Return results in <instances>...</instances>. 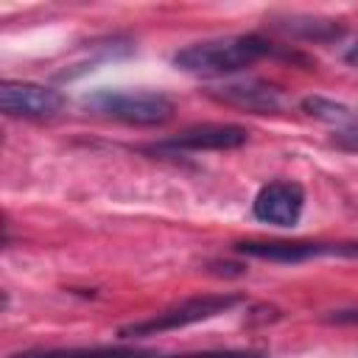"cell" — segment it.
I'll list each match as a JSON object with an SVG mask.
<instances>
[{
  "mask_svg": "<svg viewBox=\"0 0 358 358\" xmlns=\"http://www.w3.org/2000/svg\"><path fill=\"white\" fill-rule=\"evenodd\" d=\"M249 137L246 129L232 126V123H201V126H190L185 129L179 137L154 145L151 151L162 154V151H227V148H238L243 145Z\"/></svg>",
  "mask_w": 358,
  "mask_h": 358,
  "instance_id": "obj_7",
  "label": "cell"
},
{
  "mask_svg": "<svg viewBox=\"0 0 358 358\" xmlns=\"http://www.w3.org/2000/svg\"><path fill=\"white\" fill-rule=\"evenodd\" d=\"M305 207V193L296 182H268L257 190L252 213L257 221L271 227H296Z\"/></svg>",
  "mask_w": 358,
  "mask_h": 358,
  "instance_id": "obj_6",
  "label": "cell"
},
{
  "mask_svg": "<svg viewBox=\"0 0 358 358\" xmlns=\"http://www.w3.org/2000/svg\"><path fill=\"white\" fill-rule=\"evenodd\" d=\"M268 53H271V42H266L257 34H241V36L187 45L173 56V64L193 76H227L255 64Z\"/></svg>",
  "mask_w": 358,
  "mask_h": 358,
  "instance_id": "obj_1",
  "label": "cell"
},
{
  "mask_svg": "<svg viewBox=\"0 0 358 358\" xmlns=\"http://www.w3.org/2000/svg\"><path fill=\"white\" fill-rule=\"evenodd\" d=\"M11 358H157V355L131 347H92V350L76 347V350H28Z\"/></svg>",
  "mask_w": 358,
  "mask_h": 358,
  "instance_id": "obj_9",
  "label": "cell"
},
{
  "mask_svg": "<svg viewBox=\"0 0 358 358\" xmlns=\"http://www.w3.org/2000/svg\"><path fill=\"white\" fill-rule=\"evenodd\" d=\"M336 324H358V308H344V310H333L327 316Z\"/></svg>",
  "mask_w": 358,
  "mask_h": 358,
  "instance_id": "obj_13",
  "label": "cell"
},
{
  "mask_svg": "<svg viewBox=\"0 0 358 358\" xmlns=\"http://www.w3.org/2000/svg\"><path fill=\"white\" fill-rule=\"evenodd\" d=\"M84 106L131 126H159L173 117V101L154 90H98L84 98Z\"/></svg>",
  "mask_w": 358,
  "mask_h": 358,
  "instance_id": "obj_2",
  "label": "cell"
},
{
  "mask_svg": "<svg viewBox=\"0 0 358 358\" xmlns=\"http://www.w3.org/2000/svg\"><path fill=\"white\" fill-rule=\"evenodd\" d=\"M207 95L224 106H235L252 115H271L282 109V95L277 87L260 81V78H238L224 84H210Z\"/></svg>",
  "mask_w": 358,
  "mask_h": 358,
  "instance_id": "obj_5",
  "label": "cell"
},
{
  "mask_svg": "<svg viewBox=\"0 0 358 358\" xmlns=\"http://www.w3.org/2000/svg\"><path fill=\"white\" fill-rule=\"evenodd\" d=\"M333 143H336L338 148L358 151V117H355V123H350V126H344V129H336Z\"/></svg>",
  "mask_w": 358,
  "mask_h": 358,
  "instance_id": "obj_12",
  "label": "cell"
},
{
  "mask_svg": "<svg viewBox=\"0 0 358 358\" xmlns=\"http://www.w3.org/2000/svg\"><path fill=\"white\" fill-rule=\"evenodd\" d=\"M344 62H347L350 67H358V42H355V45H352V48L344 53Z\"/></svg>",
  "mask_w": 358,
  "mask_h": 358,
  "instance_id": "obj_15",
  "label": "cell"
},
{
  "mask_svg": "<svg viewBox=\"0 0 358 358\" xmlns=\"http://www.w3.org/2000/svg\"><path fill=\"white\" fill-rule=\"evenodd\" d=\"M241 255L257 257V260H274V263H302L319 255H338V246L324 243H291V241H241L235 243Z\"/></svg>",
  "mask_w": 358,
  "mask_h": 358,
  "instance_id": "obj_8",
  "label": "cell"
},
{
  "mask_svg": "<svg viewBox=\"0 0 358 358\" xmlns=\"http://www.w3.org/2000/svg\"><path fill=\"white\" fill-rule=\"evenodd\" d=\"M277 28L282 34L291 36H302V39H313V42H330L341 36V28L330 20H313V17H288L285 22H277Z\"/></svg>",
  "mask_w": 358,
  "mask_h": 358,
  "instance_id": "obj_10",
  "label": "cell"
},
{
  "mask_svg": "<svg viewBox=\"0 0 358 358\" xmlns=\"http://www.w3.org/2000/svg\"><path fill=\"white\" fill-rule=\"evenodd\" d=\"M238 299L241 296H235V294L193 296V299H185V302H179V305L157 313L154 319H145V322H134V324L120 327V336L123 338H137V336H154V333H165V330H179V327H187V324L213 319V316L235 308Z\"/></svg>",
  "mask_w": 358,
  "mask_h": 358,
  "instance_id": "obj_3",
  "label": "cell"
},
{
  "mask_svg": "<svg viewBox=\"0 0 358 358\" xmlns=\"http://www.w3.org/2000/svg\"><path fill=\"white\" fill-rule=\"evenodd\" d=\"M0 109L8 117H53L64 109V95L45 84L31 81H3Z\"/></svg>",
  "mask_w": 358,
  "mask_h": 358,
  "instance_id": "obj_4",
  "label": "cell"
},
{
  "mask_svg": "<svg viewBox=\"0 0 358 358\" xmlns=\"http://www.w3.org/2000/svg\"><path fill=\"white\" fill-rule=\"evenodd\" d=\"M199 358H266V355H257V352H207Z\"/></svg>",
  "mask_w": 358,
  "mask_h": 358,
  "instance_id": "obj_14",
  "label": "cell"
},
{
  "mask_svg": "<svg viewBox=\"0 0 358 358\" xmlns=\"http://www.w3.org/2000/svg\"><path fill=\"white\" fill-rule=\"evenodd\" d=\"M302 109H305L310 117H316V120H322V123H330V126H336V129H344V126L355 123V117H358V112L347 109L344 103H336V101H327V98H319V95L305 98V101H302Z\"/></svg>",
  "mask_w": 358,
  "mask_h": 358,
  "instance_id": "obj_11",
  "label": "cell"
}]
</instances>
